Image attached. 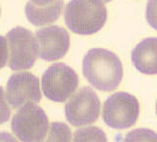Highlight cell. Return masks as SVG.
<instances>
[{"instance_id": "obj_1", "label": "cell", "mask_w": 157, "mask_h": 142, "mask_svg": "<svg viewBox=\"0 0 157 142\" xmlns=\"http://www.w3.org/2000/svg\"><path fill=\"white\" fill-rule=\"evenodd\" d=\"M83 74L92 87L110 92L123 80V64L114 52L103 48H93L83 59Z\"/></svg>"}, {"instance_id": "obj_2", "label": "cell", "mask_w": 157, "mask_h": 142, "mask_svg": "<svg viewBox=\"0 0 157 142\" xmlns=\"http://www.w3.org/2000/svg\"><path fill=\"white\" fill-rule=\"evenodd\" d=\"M64 20L72 32L93 35L105 25L107 9L103 0H71L65 7Z\"/></svg>"}, {"instance_id": "obj_3", "label": "cell", "mask_w": 157, "mask_h": 142, "mask_svg": "<svg viewBox=\"0 0 157 142\" xmlns=\"http://www.w3.org/2000/svg\"><path fill=\"white\" fill-rule=\"evenodd\" d=\"M9 46V66L12 70H26L35 65L39 54V45L34 34L21 26L6 34Z\"/></svg>"}, {"instance_id": "obj_4", "label": "cell", "mask_w": 157, "mask_h": 142, "mask_svg": "<svg viewBox=\"0 0 157 142\" xmlns=\"http://www.w3.org/2000/svg\"><path fill=\"white\" fill-rule=\"evenodd\" d=\"M12 131L22 142H38L46 135L48 117L37 103H27L13 116Z\"/></svg>"}, {"instance_id": "obj_5", "label": "cell", "mask_w": 157, "mask_h": 142, "mask_svg": "<svg viewBox=\"0 0 157 142\" xmlns=\"http://www.w3.org/2000/svg\"><path fill=\"white\" fill-rule=\"evenodd\" d=\"M139 116V103L134 95L116 92L106 99L103 106V119L108 126L116 130L129 129Z\"/></svg>"}, {"instance_id": "obj_6", "label": "cell", "mask_w": 157, "mask_h": 142, "mask_svg": "<svg viewBox=\"0 0 157 142\" xmlns=\"http://www.w3.org/2000/svg\"><path fill=\"white\" fill-rule=\"evenodd\" d=\"M78 86V74L64 63H55L42 75L43 93L55 103L66 101L75 92Z\"/></svg>"}, {"instance_id": "obj_7", "label": "cell", "mask_w": 157, "mask_h": 142, "mask_svg": "<svg viewBox=\"0 0 157 142\" xmlns=\"http://www.w3.org/2000/svg\"><path fill=\"white\" fill-rule=\"evenodd\" d=\"M101 112V101L90 87H83L65 105V116L73 126L92 124Z\"/></svg>"}, {"instance_id": "obj_8", "label": "cell", "mask_w": 157, "mask_h": 142, "mask_svg": "<svg viewBox=\"0 0 157 142\" xmlns=\"http://www.w3.org/2000/svg\"><path fill=\"white\" fill-rule=\"evenodd\" d=\"M6 100L14 109L41 100L39 78L30 72L15 73L6 84Z\"/></svg>"}, {"instance_id": "obj_9", "label": "cell", "mask_w": 157, "mask_h": 142, "mask_svg": "<svg viewBox=\"0 0 157 142\" xmlns=\"http://www.w3.org/2000/svg\"><path fill=\"white\" fill-rule=\"evenodd\" d=\"M39 55L44 61H56L65 57L70 46V37L63 27L52 25L36 32Z\"/></svg>"}, {"instance_id": "obj_10", "label": "cell", "mask_w": 157, "mask_h": 142, "mask_svg": "<svg viewBox=\"0 0 157 142\" xmlns=\"http://www.w3.org/2000/svg\"><path fill=\"white\" fill-rule=\"evenodd\" d=\"M64 0H29L25 6V16L35 26L54 23L59 19Z\"/></svg>"}, {"instance_id": "obj_11", "label": "cell", "mask_w": 157, "mask_h": 142, "mask_svg": "<svg viewBox=\"0 0 157 142\" xmlns=\"http://www.w3.org/2000/svg\"><path fill=\"white\" fill-rule=\"evenodd\" d=\"M134 67L147 75L157 74V38H147L131 52Z\"/></svg>"}, {"instance_id": "obj_12", "label": "cell", "mask_w": 157, "mask_h": 142, "mask_svg": "<svg viewBox=\"0 0 157 142\" xmlns=\"http://www.w3.org/2000/svg\"><path fill=\"white\" fill-rule=\"evenodd\" d=\"M38 142H71V130L63 122H52L45 137Z\"/></svg>"}, {"instance_id": "obj_13", "label": "cell", "mask_w": 157, "mask_h": 142, "mask_svg": "<svg viewBox=\"0 0 157 142\" xmlns=\"http://www.w3.org/2000/svg\"><path fill=\"white\" fill-rule=\"evenodd\" d=\"M72 142H107V136L102 129L87 126L75 132Z\"/></svg>"}, {"instance_id": "obj_14", "label": "cell", "mask_w": 157, "mask_h": 142, "mask_svg": "<svg viewBox=\"0 0 157 142\" xmlns=\"http://www.w3.org/2000/svg\"><path fill=\"white\" fill-rule=\"evenodd\" d=\"M123 142H157V133L150 129H136L129 132Z\"/></svg>"}, {"instance_id": "obj_15", "label": "cell", "mask_w": 157, "mask_h": 142, "mask_svg": "<svg viewBox=\"0 0 157 142\" xmlns=\"http://www.w3.org/2000/svg\"><path fill=\"white\" fill-rule=\"evenodd\" d=\"M146 18L152 28L157 30V0H149L146 9Z\"/></svg>"}, {"instance_id": "obj_16", "label": "cell", "mask_w": 157, "mask_h": 142, "mask_svg": "<svg viewBox=\"0 0 157 142\" xmlns=\"http://www.w3.org/2000/svg\"><path fill=\"white\" fill-rule=\"evenodd\" d=\"M11 117V109L9 106L3 88L0 86V124L4 123Z\"/></svg>"}, {"instance_id": "obj_17", "label": "cell", "mask_w": 157, "mask_h": 142, "mask_svg": "<svg viewBox=\"0 0 157 142\" xmlns=\"http://www.w3.org/2000/svg\"><path fill=\"white\" fill-rule=\"evenodd\" d=\"M9 59V47L6 37L0 36V69L6 65Z\"/></svg>"}, {"instance_id": "obj_18", "label": "cell", "mask_w": 157, "mask_h": 142, "mask_svg": "<svg viewBox=\"0 0 157 142\" xmlns=\"http://www.w3.org/2000/svg\"><path fill=\"white\" fill-rule=\"evenodd\" d=\"M0 142H18L12 134L6 132H0Z\"/></svg>"}, {"instance_id": "obj_19", "label": "cell", "mask_w": 157, "mask_h": 142, "mask_svg": "<svg viewBox=\"0 0 157 142\" xmlns=\"http://www.w3.org/2000/svg\"><path fill=\"white\" fill-rule=\"evenodd\" d=\"M103 1H104V2H110L111 0H103Z\"/></svg>"}, {"instance_id": "obj_20", "label": "cell", "mask_w": 157, "mask_h": 142, "mask_svg": "<svg viewBox=\"0 0 157 142\" xmlns=\"http://www.w3.org/2000/svg\"><path fill=\"white\" fill-rule=\"evenodd\" d=\"M156 113H157V103H156Z\"/></svg>"}]
</instances>
